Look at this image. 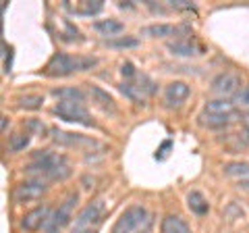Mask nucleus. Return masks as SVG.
Here are the masks:
<instances>
[{"label":"nucleus","instance_id":"f257e3e1","mask_svg":"<svg viewBox=\"0 0 249 233\" xmlns=\"http://www.w3.org/2000/svg\"><path fill=\"white\" fill-rule=\"evenodd\" d=\"M27 171L31 175H37L40 179H52V181H62L71 175V167H69L67 158L62 154L50 150H36L34 162L27 167Z\"/></svg>","mask_w":249,"mask_h":233},{"label":"nucleus","instance_id":"f03ea898","mask_svg":"<svg viewBox=\"0 0 249 233\" xmlns=\"http://www.w3.org/2000/svg\"><path fill=\"white\" fill-rule=\"evenodd\" d=\"M96 65H98L96 57H71V54L65 52H56L46 65V73L52 77H65L75 71H88V69Z\"/></svg>","mask_w":249,"mask_h":233},{"label":"nucleus","instance_id":"7ed1b4c3","mask_svg":"<svg viewBox=\"0 0 249 233\" xmlns=\"http://www.w3.org/2000/svg\"><path fill=\"white\" fill-rule=\"evenodd\" d=\"M54 115H58V119L69 121V123H79L85 127H96V123L91 121V116L88 113V108L83 106V102H73V100H60L54 106Z\"/></svg>","mask_w":249,"mask_h":233},{"label":"nucleus","instance_id":"20e7f679","mask_svg":"<svg viewBox=\"0 0 249 233\" xmlns=\"http://www.w3.org/2000/svg\"><path fill=\"white\" fill-rule=\"evenodd\" d=\"M147 223V211L142 204H133L116 219L112 233H133Z\"/></svg>","mask_w":249,"mask_h":233},{"label":"nucleus","instance_id":"39448f33","mask_svg":"<svg viewBox=\"0 0 249 233\" xmlns=\"http://www.w3.org/2000/svg\"><path fill=\"white\" fill-rule=\"evenodd\" d=\"M77 200H79V194H77V192L69 194V196L65 198V202L58 206V211L48 216V221H46V225H44L42 229H46V233H50V231H56L58 227H65V225L71 223V219H73V208L77 204Z\"/></svg>","mask_w":249,"mask_h":233},{"label":"nucleus","instance_id":"423d86ee","mask_svg":"<svg viewBox=\"0 0 249 233\" xmlns=\"http://www.w3.org/2000/svg\"><path fill=\"white\" fill-rule=\"evenodd\" d=\"M46 190H48V185H46V179H40V177H34V179H27L19 183L17 188L13 192V200L23 204V202H34L37 198H42Z\"/></svg>","mask_w":249,"mask_h":233},{"label":"nucleus","instance_id":"0eeeda50","mask_svg":"<svg viewBox=\"0 0 249 233\" xmlns=\"http://www.w3.org/2000/svg\"><path fill=\"white\" fill-rule=\"evenodd\" d=\"M102 213H104V202L102 200L89 202V204L77 214L75 225H73V233H83V231L91 229V225H96L100 219H102Z\"/></svg>","mask_w":249,"mask_h":233},{"label":"nucleus","instance_id":"6e6552de","mask_svg":"<svg viewBox=\"0 0 249 233\" xmlns=\"http://www.w3.org/2000/svg\"><path fill=\"white\" fill-rule=\"evenodd\" d=\"M212 92L222 98L227 96H239L241 94V77L232 71H224V73H218L214 79H212Z\"/></svg>","mask_w":249,"mask_h":233},{"label":"nucleus","instance_id":"1a4fd4ad","mask_svg":"<svg viewBox=\"0 0 249 233\" xmlns=\"http://www.w3.org/2000/svg\"><path fill=\"white\" fill-rule=\"evenodd\" d=\"M52 136H54V142L60 144V146H71V148H77V146H100L96 139H89L81 134H67V131H60V129H52Z\"/></svg>","mask_w":249,"mask_h":233},{"label":"nucleus","instance_id":"9d476101","mask_svg":"<svg viewBox=\"0 0 249 233\" xmlns=\"http://www.w3.org/2000/svg\"><path fill=\"white\" fill-rule=\"evenodd\" d=\"M189 85L185 81H173L166 85L164 90V102L168 106H181L187 98H189Z\"/></svg>","mask_w":249,"mask_h":233},{"label":"nucleus","instance_id":"9b49d317","mask_svg":"<svg viewBox=\"0 0 249 233\" xmlns=\"http://www.w3.org/2000/svg\"><path fill=\"white\" fill-rule=\"evenodd\" d=\"M48 216H50L48 206H37V208L29 211L21 219V229H25V231H37L40 227H44V225H46Z\"/></svg>","mask_w":249,"mask_h":233},{"label":"nucleus","instance_id":"f8f14e48","mask_svg":"<svg viewBox=\"0 0 249 233\" xmlns=\"http://www.w3.org/2000/svg\"><path fill=\"white\" fill-rule=\"evenodd\" d=\"M191 32L189 25H168V23H156L143 29L145 36L152 38H166V36H187Z\"/></svg>","mask_w":249,"mask_h":233},{"label":"nucleus","instance_id":"ddd939ff","mask_svg":"<svg viewBox=\"0 0 249 233\" xmlns=\"http://www.w3.org/2000/svg\"><path fill=\"white\" fill-rule=\"evenodd\" d=\"M168 50L177 54V57H196V54H201L204 48L199 44L191 42V40H175L168 42Z\"/></svg>","mask_w":249,"mask_h":233},{"label":"nucleus","instance_id":"4468645a","mask_svg":"<svg viewBox=\"0 0 249 233\" xmlns=\"http://www.w3.org/2000/svg\"><path fill=\"white\" fill-rule=\"evenodd\" d=\"M89 94H91V98H93V102H96L100 108H102L104 113H110V115L116 113V104H114V100H112V96L108 94V92H104L102 88H98V85H91V88H89Z\"/></svg>","mask_w":249,"mask_h":233},{"label":"nucleus","instance_id":"2eb2a0df","mask_svg":"<svg viewBox=\"0 0 249 233\" xmlns=\"http://www.w3.org/2000/svg\"><path fill=\"white\" fill-rule=\"evenodd\" d=\"M206 113H214V115H229V116H237V106L227 98H216L206 102Z\"/></svg>","mask_w":249,"mask_h":233},{"label":"nucleus","instance_id":"dca6fc26","mask_svg":"<svg viewBox=\"0 0 249 233\" xmlns=\"http://www.w3.org/2000/svg\"><path fill=\"white\" fill-rule=\"evenodd\" d=\"M160 233H191V229H189V225L181 219V216L168 214V216L162 219Z\"/></svg>","mask_w":249,"mask_h":233},{"label":"nucleus","instance_id":"f3484780","mask_svg":"<svg viewBox=\"0 0 249 233\" xmlns=\"http://www.w3.org/2000/svg\"><path fill=\"white\" fill-rule=\"evenodd\" d=\"M199 121L201 125H206L210 129H220V127H227L231 121H235V116H229V115H214V113H201L199 115Z\"/></svg>","mask_w":249,"mask_h":233},{"label":"nucleus","instance_id":"a211bd4d","mask_svg":"<svg viewBox=\"0 0 249 233\" xmlns=\"http://www.w3.org/2000/svg\"><path fill=\"white\" fill-rule=\"evenodd\" d=\"M93 29L100 32L102 36L114 38V36H119V34L124 32V25L121 21H116V19H104V21H96V23H93Z\"/></svg>","mask_w":249,"mask_h":233},{"label":"nucleus","instance_id":"6ab92c4d","mask_svg":"<svg viewBox=\"0 0 249 233\" xmlns=\"http://www.w3.org/2000/svg\"><path fill=\"white\" fill-rule=\"evenodd\" d=\"M187 206H189V211L196 213L197 216H204L210 211V204L201 192H189V196H187Z\"/></svg>","mask_w":249,"mask_h":233},{"label":"nucleus","instance_id":"aec40b11","mask_svg":"<svg viewBox=\"0 0 249 233\" xmlns=\"http://www.w3.org/2000/svg\"><path fill=\"white\" fill-rule=\"evenodd\" d=\"M119 90H121L123 94L131 100V102H135V104H143V98H145V96H143V92L139 90L133 81H124V83H121V85H119Z\"/></svg>","mask_w":249,"mask_h":233},{"label":"nucleus","instance_id":"412c9836","mask_svg":"<svg viewBox=\"0 0 249 233\" xmlns=\"http://www.w3.org/2000/svg\"><path fill=\"white\" fill-rule=\"evenodd\" d=\"M54 96L60 100H73V102H83V92L79 88H56Z\"/></svg>","mask_w":249,"mask_h":233},{"label":"nucleus","instance_id":"4be33fe9","mask_svg":"<svg viewBox=\"0 0 249 233\" xmlns=\"http://www.w3.org/2000/svg\"><path fill=\"white\" fill-rule=\"evenodd\" d=\"M224 175L231 177H249V162H229L224 165Z\"/></svg>","mask_w":249,"mask_h":233},{"label":"nucleus","instance_id":"5701e85b","mask_svg":"<svg viewBox=\"0 0 249 233\" xmlns=\"http://www.w3.org/2000/svg\"><path fill=\"white\" fill-rule=\"evenodd\" d=\"M44 104V96L40 94H27V96H21L19 98V106L21 108H27V111H36Z\"/></svg>","mask_w":249,"mask_h":233},{"label":"nucleus","instance_id":"b1692460","mask_svg":"<svg viewBox=\"0 0 249 233\" xmlns=\"http://www.w3.org/2000/svg\"><path fill=\"white\" fill-rule=\"evenodd\" d=\"M29 146V134H15L9 139V150L11 152H19V150H25Z\"/></svg>","mask_w":249,"mask_h":233},{"label":"nucleus","instance_id":"393cba45","mask_svg":"<svg viewBox=\"0 0 249 233\" xmlns=\"http://www.w3.org/2000/svg\"><path fill=\"white\" fill-rule=\"evenodd\" d=\"M102 9H104V2H102V0H93V2H83L79 9H75V13L88 15V17H91V15H98Z\"/></svg>","mask_w":249,"mask_h":233},{"label":"nucleus","instance_id":"a878e982","mask_svg":"<svg viewBox=\"0 0 249 233\" xmlns=\"http://www.w3.org/2000/svg\"><path fill=\"white\" fill-rule=\"evenodd\" d=\"M110 48H135L139 44L135 38H119V40H108L106 42Z\"/></svg>","mask_w":249,"mask_h":233},{"label":"nucleus","instance_id":"bb28decb","mask_svg":"<svg viewBox=\"0 0 249 233\" xmlns=\"http://www.w3.org/2000/svg\"><path fill=\"white\" fill-rule=\"evenodd\" d=\"M25 127H27L34 136H46V131H48V127H46L40 119H29V121L25 123Z\"/></svg>","mask_w":249,"mask_h":233},{"label":"nucleus","instance_id":"cd10ccee","mask_svg":"<svg viewBox=\"0 0 249 233\" xmlns=\"http://www.w3.org/2000/svg\"><path fill=\"white\" fill-rule=\"evenodd\" d=\"M121 73H123L124 77H127V79H135V77H137L135 67H133V63H129V60H127V63H123V65H121Z\"/></svg>","mask_w":249,"mask_h":233},{"label":"nucleus","instance_id":"c85d7f7f","mask_svg":"<svg viewBox=\"0 0 249 233\" xmlns=\"http://www.w3.org/2000/svg\"><path fill=\"white\" fill-rule=\"evenodd\" d=\"M65 27H67V34H69L65 40H71V42H73V40H81V38H79V36H81V34H79V29L73 27V23H71V21H65Z\"/></svg>","mask_w":249,"mask_h":233},{"label":"nucleus","instance_id":"c756f323","mask_svg":"<svg viewBox=\"0 0 249 233\" xmlns=\"http://www.w3.org/2000/svg\"><path fill=\"white\" fill-rule=\"evenodd\" d=\"M168 4L173 9H191V2H187V0H168Z\"/></svg>","mask_w":249,"mask_h":233},{"label":"nucleus","instance_id":"7c9ffc66","mask_svg":"<svg viewBox=\"0 0 249 233\" xmlns=\"http://www.w3.org/2000/svg\"><path fill=\"white\" fill-rule=\"evenodd\" d=\"M237 98H239V102H241V104H245V106H249V85H247V88H245V90H241V94H239Z\"/></svg>","mask_w":249,"mask_h":233},{"label":"nucleus","instance_id":"2f4dec72","mask_svg":"<svg viewBox=\"0 0 249 233\" xmlns=\"http://www.w3.org/2000/svg\"><path fill=\"white\" fill-rule=\"evenodd\" d=\"M168 148H170V142H164V144H162V148H160V154H158V156H156V158H164Z\"/></svg>","mask_w":249,"mask_h":233},{"label":"nucleus","instance_id":"473e14b6","mask_svg":"<svg viewBox=\"0 0 249 233\" xmlns=\"http://www.w3.org/2000/svg\"><path fill=\"white\" fill-rule=\"evenodd\" d=\"M6 127H9V119H6V116H2V131H6Z\"/></svg>","mask_w":249,"mask_h":233},{"label":"nucleus","instance_id":"72a5a7b5","mask_svg":"<svg viewBox=\"0 0 249 233\" xmlns=\"http://www.w3.org/2000/svg\"><path fill=\"white\" fill-rule=\"evenodd\" d=\"M241 188H245V190H249V181H241Z\"/></svg>","mask_w":249,"mask_h":233},{"label":"nucleus","instance_id":"f704fd0d","mask_svg":"<svg viewBox=\"0 0 249 233\" xmlns=\"http://www.w3.org/2000/svg\"><path fill=\"white\" fill-rule=\"evenodd\" d=\"M245 137H247V142H249V125H247V131H245Z\"/></svg>","mask_w":249,"mask_h":233},{"label":"nucleus","instance_id":"c9c22d12","mask_svg":"<svg viewBox=\"0 0 249 233\" xmlns=\"http://www.w3.org/2000/svg\"><path fill=\"white\" fill-rule=\"evenodd\" d=\"M83 233H96V231H91V229H88V231H83Z\"/></svg>","mask_w":249,"mask_h":233},{"label":"nucleus","instance_id":"e433bc0d","mask_svg":"<svg viewBox=\"0 0 249 233\" xmlns=\"http://www.w3.org/2000/svg\"><path fill=\"white\" fill-rule=\"evenodd\" d=\"M50 233H56V231H50Z\"/></svg>","mask_w":249,"mask_h":233}]
</instances>
